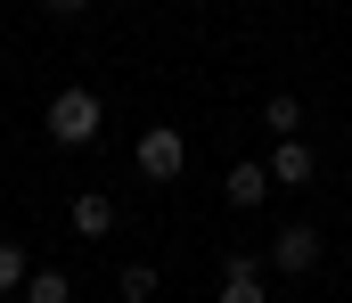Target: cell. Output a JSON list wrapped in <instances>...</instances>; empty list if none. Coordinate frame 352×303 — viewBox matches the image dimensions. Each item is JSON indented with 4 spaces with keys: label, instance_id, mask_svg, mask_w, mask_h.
<instances>
[{
    "label": "cell",
    "instance_id": "6da1fadb",
    "mask_svg": "<svg viewBox=\"0 0 352 303\" xmlns=\"http://www.w3.org/2000/svg\"><path fill=\"white\" fill-rule=\"evenodd\" d=\"M41 123H50V139H58V148H90V139H98V123H107V99H98L90 82H66V91L50 99Z\"/></svg>",
    "mask_w": 352,
    "mask_h": 303
},
{
    "label": "cell",
    "instance_id": "7a4b0ae2",
    "mask_svg": "<svg viewBox=\"0 0 352 303\" xmlns=\"http://www.w3.org/2000/svg\"><path fill=\"white\" fill-rule=\"evenodd\" d=\"M131 164H140V181H180V172H188V131L148 123V131L131 139Z\"/></svg>",
    "mask_w": 352,
    "mask_h": 303
},
{
    "label": "cell",
    "instance_id": "3957f363",
    "mask_svg": "<svg viewBox=\"0 0 352 303\" xmlns=\"http://www.w3.org/2000/svg\"><path fill=\"white\" fill-rule=\"evenodd\" d=\"M320 262H328V238H320V221H278V238H270V271L303 279V271H320Z\"/></svg>",
    "mask_w": 352,
    "mask_h": 303
},
{
    "label": "cell",
    "instance_id": "277c9868",
    "mask_svg": "<svg viewBox=\"0 0 352 303\" xmlns=\"http://www.w3.org/2000/svg\"><path fill=\"white\" fill-rule=\"evenodd\" d=\"M221 303H270L263 254H221Z\"/></svg>",
    "mask_w": 352,
    "mask_h": 303
},
{
    "label": "cell",
    "instance_id": "5b68a950",
    "mask_svg": "<svg viewBox=\"0 0 352 303\" xmlns=\"http://www.w3.org/2000/svg\"><path fill=\"white\" fill-rule=\"evenodd\" d=\"M270 189H278V181H270V164H254V156H238V164H230V181H221V197L238 205V213H254Z\"/></svg>",
    "mask_w": 352,
    "mask_h": 303
},
{
    "label": "cell",
    "instance_id": "8992f818",
    "mask_svg": "<svg viewBox=\"0 0 352 303\" xmlns=\"http://www.w3.org/2000/svg\"><path fill=\"white\" fill-rule=\"evenodd\" d=\"M311 172H320V156H311V139H278V148H270V181H278V189H303Z\"/></svg>",
    "mask_w": 352,
    "mask_h": 303
},
{
    "label": "cell",
    "instance_id": "52a82bcc",
    "mask_svg": "<svg viewBox=\"0 0 352 303\" xmlns=\"http://www.w3.org/2000/svg\"><path fill=\"white\" fill-rule=\"evenodd\" d=\"M66 213H74V238H107L115 229V197H98V189H82Z\"/></svg>",
    "mask_w": 352,
    "mask_h": 303
},
{
    "label": "cell",
    "instance_id": "ba28073f",
    "mask_svg": "<svg viewBox=\"0 0 352 303\" xmlns=\"http://www.w3.org/2000/svg\"><path fill=\"white\" fill-rule=\"evenodd\" d=\"M115 295L123 303H156L164 295V271H156V262H123V271H115Z\"/></svg>",
    "mask_w": 352,
    "mask_h": 303
},
{
    "label": "cell",
    "instance_id": "9c48e42d",
    "mask_svg": "<svg viewBox=\"0 0 352 303\" xmlns=\"http://www.w3.org/2000/svg\"><path fill=\"white\" fill-rule=\"evenodd\" d=\"M25 303H74V279H66V271H50V262H33V279H25Z\"/></svg>",
    "mask_w": 352,
    "mask_h": 303
},
{
    "label": "cell",
    "instance_id": "30bf717a",
    "mask_svg": "<svg viewBox=\"0 0 352 303\" xmlns=\"http://www.w3.org/2000/svg\"><path fill=\"white\" fill-rule=\"evenodd\" d=\"M263 123L278 131V139H295V131H303V99H295V91H270V99H263Z\"/></svg>",
    "mask_w": 352,
    "mask_h": 303
},
{
    "label": "cell",
    "instance_id": "8fae6325",
    "mask_svg": "<svg viewBox=\"0 0 352 303\" xmlns=\"http://www.w3.org/2000/svg\"><path fill=\"white\" fill-rule=\"evenodd\" d=\"M25 279H33V254L16 238H0V295H25Z\"/></svg>",
    "mask_w": 352,
    "mask_h": 303
},
{
    "label": "cell",
    "instance_id": "7c38bea8",
    "mask_svg": "<svg viewBox=\"0 0 352 303\" xmlns=\"http://www.w3.org/2000/svg\"><path fill=\"white\" fill-rule=\"evenodd\" d=\"M41 8H50V16H82L90 0H41Z\"/></svg>",
    "mask_w": 352,
    "mask_h": 303
},
{
    "label": "cell",
    "instance_id": "4fadbf2b",
    "mask_svg": "<svg viewBox=\"0 0 352 303\" xmlns=\"http://www.w3.org/2000/svg\"><path fill=\"white\" fill-rule=\"evenodd\" d=\"M0 303H25V295H0Z\"/></svg>",
    "mask_w": 352,
    "mask_h": 303
}]
</instances>
